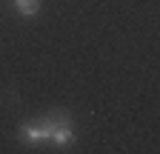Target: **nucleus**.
Returning a JSON list of instances; mask_svg holds the SVG:
<instances>
[{"instance_id":"obj_3","label":"nucleus","mask_w":160,"mask_h":154,"mask_svg":"<svg viewBox=\"0 0 160 154\" xmlns=\"http://www.w3.org/2000/svg\"><path fill=\"white\" fill-rule=\"evenodd\" d=\"M14 9L20 17H34L40 12V0H14Z\"/></svg>"},{"instance_id":"obj_1","label":"nucleus","mask_w":160,"mask_h":154,"mask_svg":"<svg viewBox=\"0 0 160 154\" xmlns=\"http://www.w3.org/2000/svg\"><path fill=\"white\" fill-rule=\"evenodd\" d=\"M49 134H52V114H46V117H37L26 126H20L17 137L23 146H40V143H49Z\"/></svg>"},{"instance_id":"obj_2","label":"nucleus","mask_w":160,"mask_h":154,"mask_svg":"<svg viewBox=\"0 0 160 154\" xmlns=\"http://www.w3.org/2000/svg\"><path fill=\"white\" fill-rule=\"evenodd\" d=\"M49 143L54 148H69L74 143V126L72 117L66 111H52V134H49Z\"/></svg>"}]
</instances>
